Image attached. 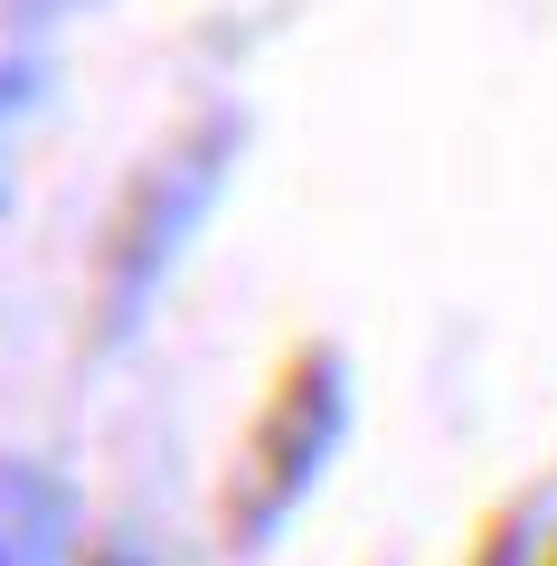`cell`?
I'll return each mask as SVG.
<instances>
[{"label":"cell","mask_w":557,"mask_h":566,"mask_svg":"<svg viewBox=\"0 0 557 566\" xmlns=\"http://www.w3.org/2000/svg\"><path fill=\"white\" fill-rule=\"evenodd\" d=\"M227 161H237V114H189L123 180L114 218H104V255H95V340H123L142 322V303H152L161 274L179 264V245L199 237V218L218 208Z\"/></svg>","instance_id":"6da1fadb"},{"label":"cell","mask_w":557,"mask_h":566,"mask_svg":"<svg viewBox=\"0 0 557 566\" xmlns=\"http://www.w3.org/2000/svg\"><path fill=\"white\" fill-rule=\"evenodd\" d=\"M66 10H85V0H10V20L39 29V20H66Z\"/></svg>","instance_id":"277c9868"},{"label":"cell","mask_w":557,"mask_h":566,"mask_svg":"<svg viewBox=\"0 0 557 566\" xmlns=\"http://www.w3.org/2000/svg\"><path fill=\"white\" fill-rule=\"evenodd\" d=\"M548 566H557V557H548Z\"/></svg>","instance_id":"5b68a950"},{"label":"cell","mask_w":557,"mask_h":566,"mask_svg":"<svg viewBox=\"0 0 557 566\" xmlns=\"http://www.w3.org/2000/svg\"><path fill=\"white\" fill-rule=\"evenodd\" d=\"M76 510L39 463H0V566H66Z\"/></svg>","instance_id":"3957f363"},{"label":"cell","mask_w":557,"mask_h":566,"mask_svg":"<svg viewBox=\"0 0 557 566\" xmlns=\"http://www.w3.org/2000/svg\"><path fill=\"white\" fill-rule=\"evenodd\" d=\"M340 424H350V378H340L331 349H293L275 378V397L256 406V424H246L237 463H227V491H218V520L237 547L275 538L283 520L302 510V491L321 482V463H331Z\"/></svg>","instance_id":"7a4b0ae2"}]
</instances>
